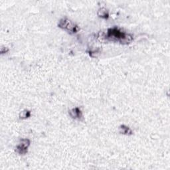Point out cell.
I'll use <instances>...</instances> for the list:
<instances>
[{
    "label": "cell",
    "instance_id": "6",
    "mask_svg": "<svg viewBox=\"0 0 170 170\" xmlns=\"http://www.w3.org/2000/svg\"><path fill=\"white\" fill-rule=\"evenodd\" d=\"M119 132L121 134L126 135H130L132 134V131L131 130V129L125 125H121L120 126Z\"/></svg>",
    "mask_w": 170,
    "mask_h": 170
},
{
    "label": "cell",
    "instance_id": "8",
    "mask_svg": "<svg viewBox=\"0 0 170 170\" xmlns=\"http://www.w3.org/2000/svg\"><path fill=\"white\" fill-rule=\"evenodd\" d=\"M0 51H1V54L6 53L7 52L9 51V49H8L7 47H1V50H0Z\"/></svg>",
    "mask_w": 170,
    "mask_h": 170
},
{
    "label": "cell",
    "instance_id": "1",
    "mask_svg": "<svg viewBox=\"0 0 170 170\" xmlns=\"http://www.w3.org/2000/svg\"><path fill=\"white\" fill-rule=\"evenodd\" d=\"M105 38L109 41H118L122 44H128L133 40V37L130 34L124 33L117 27L108 29Z\"/></svg>",
    "mask_w": 170,
    "mask_h": 170
},
{
    "label": "cell",
    "instance_id": "4",
    "mask_svg": "<svg viewBox=\"0 0 170 170\" xmlns=\"http://www.w3.org/2000/svg\"><path fill=\"white\" fill-rule=\"evenodd\" d=\"M69 114L74 119L81 120L82 118V113L79 108H74L69 111Z\"/></svg>",
    "mask_w": 170,
    "mask_h": 170
},
{
    "label": "cell",
    "instance_id": "7",
    "mask_svg": "<svg viewBox=\"0 0 170 170\" xmlns=\"http://www.w3.org/2000/svg\"><path fill=\"white\" fill-rule=\"evenodd\" d=\"M31 116V112L27 110H25L22 111L21 113L19 114V118L21 119H26Z\"/></svg>",
    "mask_w": 170,
    "mask_h": 170
},
{
    "label": "cell",
    "instance_id": "2",
    "mask_svg": "<svg viewBox=\"0 0 170 170\" xmlns=\"http://www.w3.org/2000/svg\"><path fill=\"white\" fill-rule=\"evenodd\" d=\"M58 25L60 28L63 29L71 33H77L79 30V27L77 25L66 18L60 19Z\"/></svg>",
    "mask_w": 170,
    "mask_h": 170
},
{
    "label": "cell",
    "instance_id": "3",
    "mask_svg": "<svg viewBox=\"0 0 170 170\" xmlns=\"http://www.w3.org/2000/svg\"><path fill=\"white\" fill-rule=\"evenodd\" d=\"M30 145V140L28 139H22L20 143L16 146L15 152L20 155H25L27 152L28 147Z\"/></svg>",
    "mask_w": 170,
    "mask_h": 170
},
{
    "label": "cell",
    "instance_id": "5",
    "mask_svg": "<svg viewBox=\"0 0 170 170\" xmlns=\"http://www.w3.org/2000/svg\"><path fill=\"white\" fill-rule=\"evenodd\" d=\"M97 15L99 17H102V18L106 19V18H108L109 16V13H108V11L106 10V8L102 7V8L99 9V11H98Z\"/></svg>",
    "mask_w": 170,
    "mask_h": 170
}]
</instances>
